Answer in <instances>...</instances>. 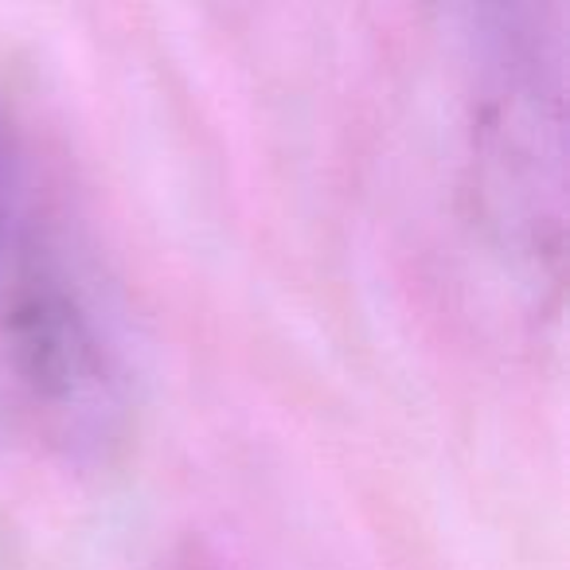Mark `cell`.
I'll return each instance as SVG.
<instances>
[{
    "label": "cell",
    "mask_w": 570,
    "mask_h": 570,
    "mask_svg": "<svg viewBox=\"0 0 570 570\" xmlns=\"http://www.w3.org/2000/svg\"><path fill=\"white\" fill-rule=\"evenodd\" d=\"M4 348L24 391L71 406L102 383V344L87 305L51 258L28 254L4 302Z\"/></svg>",
    "instance_id": "cell-1"
},
{
    "label": "cell",
    "mask_w": 570,
    "mask_h": 570,
    "mask_svg": "<svg viewBox=\"0 0 570 570\" xmlns=\"http://www.w3.org/2000/svg\"><path fill=\"white\" fill-rule=\"evenodd\" d=\"M0 230H4V196H0Z\"/></svg>",
    "instance_id": "cell-2"
}]
</instances>
